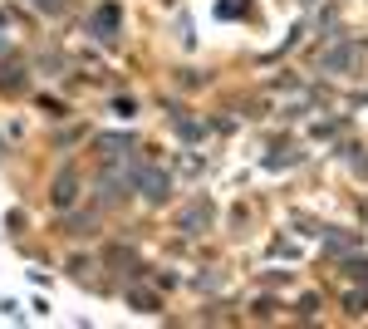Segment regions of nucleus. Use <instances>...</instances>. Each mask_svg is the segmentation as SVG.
<instances>
[{
    "label": "nucleus",
    "instance_id": "nucleus-1",
    "mask_svg": "<svg viewBox=\"0 0 368 329\" xmlns=\"http://www.w3.org/2000/svg\"><path fill=\"white\" fill-rule=\"evenodd\" d=\"M138 187H143L148 202H167V192H172V182H167L162 167H143V172H138Z\"/></svg>",
    "mask_w": 368,
    "mask_h": 329
},
{
    "label": "nucleus",
    "instance_id": "nucleus-2",
    "mask_svg": "<svg viewBox=\"0 0 368 329\" xmlns=\"http://www.w3.org/2000/svg\"><path fill=\"white\" fill-rule=\"evenodd\" d=\"M118 20H123V10H118V5L108 0V5H98V10H93L89 30L98 35V40H113V35H118Z\"/></svg>",
    "mask_w": 368,
    "mask_h": 329
},
{
    "label": "nucleus",
    "instance_id": "nucleus-3",
    "mask_svg": "<svg viewBox=\"0 0 368 329\" xmlns=\"http://www.w3.org/2000/svg\"><path fill=\"white\" fill-rule=\"evenodd\" d=\"M211 217H216V212H211V202H191L182 217H177V226H182L186 236H201V231L211 226Z\"/></svg>",
    "mask_w": 368,
    "mask_h": 329
},
{
    "label": "nucleus",
    "instance_id": "nucleus-4",
    "mask_svg": "<svg viewBox=\"0 0 368 329\" xmlns=\"http://www.w3.org/2000/svg\"><path fill=\"white\" fill-rule=\"evenodd\" d=\"M69 202H74V172L64 167L59 172V187H54V207H69Z\"/></svg>",
    "mask_w": 368,
    "mask_h": 329
},
{
    "label": "nucleus",
    "instance_id": "nucleus-5",
    "mask_svg": "<svg viewBox=\"0 0 368 329\" xmlns=\"http://www.w3.org/2000/svg\"><path fill=\"white\" fill-rule=\"evenodd\" d=\"M98 148H103V157H123L133 143H128V138H98Z\"/></svg>",
    "mask_w": 368,
    "mask_h": 329
},
{
    "label": "nucleus",
    "instance_id": "nucleus-6",
    "mask_svg": "<svg viewBox=\"0 0 368 329\" xmlns=\"http://www.w3.org/2000/svg\"><path fill=\"white\" fill-rule=\"evenodd\" d=\"M216 15L236 20V15H251V5H246V0H221V5H216Z\"/></svg>",
    "mask_w": 368,
    "mask_h": 329
},
{
    "label": "nucleus",
    "instance_id": "nucleus-7",
    "mask_svg": "<svg viewBox=\"0 0 368 329\" xmlns=\"http://www.w3.org/2000/svg\"><path fill=\"white\" fill-rule=\"evenodd\" d=\"M324 64H329V69H344V64H354V49H339V54H329Z\"/></svg>",
    "mask_w": 368,
    "mask_h": 329
},
{
    "label": "nucleus",
    "instance_id": "nucleus-8",
    "mask_svg": "<svg viewBox=\"0 0 368 329\" xmlns=\"http://www.w3.org/2000/svg\"><path fill=\"white\" fill-rule=\"evenodd\" d=\"M113 113H118V118H133V113H138V104H128V99H113Z\"/></svg>",
    "mask_w": 368,
    "mask_h": 329
},
{
    "label": "nucleus",
    "instance_id": "nucleus-9",
    "mask_svg": "<svg viewBox=\"0 0 368 329\" xmlns=\"http://www.w3.org/2000/svg\"><path fill=\"white\" fill-rule=\"evenodd\" d=\"M364 305H368V295H364V290H354V295H349V310H354V315H364Z\"/></svg>",
    "mask_w": 368,
    "mask_h": 329
},
{
    "label": "nucleus",
    "instance_id": "nucleus-10",
    "mask_svg": "<svg viewBox=\"0 0 368 329\" xmlns=\"http://www.w3.org/2000/svg\"><path fill=\"white\" fill-rule=\"evenodd\" d=\"M30 5H40V10H64V0H30Z\"/></svg>",
    "mask_w": 368,
    "mask_h": 329
}]
</instances>
